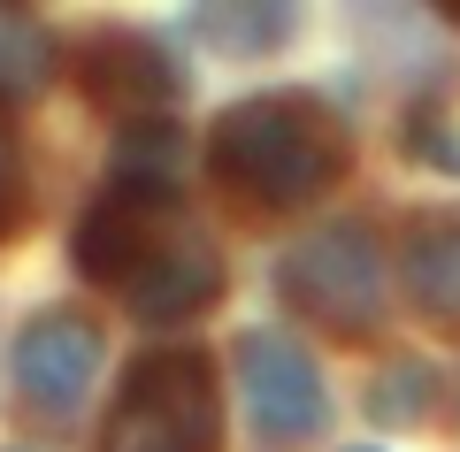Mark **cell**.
Listing matches in <instances>:
<instances>
[{"mask_svg": "<svg viewBox=\"0 0 460 452\" xmlns=\"http://www.w3.org/2000/svg\"><path fill=\"white\" fill-rule=\"evenodd\" d=\"M223 445V406L199 353H146L108 414L100 452H215Z\"/></svg>", "mask_w": 460, "mask_h": 452, "instance_id": "obj_2", "label": "cell"}, {"mask_svg": "<svg viewBox=\"0 0 460 452\" xmlns=\"http://www.w3.org/2000/svg\"><path fill=\"white\" fill-rule=\"evenodd\" d=\"M284 299L338 338H368L384 315V245L368 223H330L284 261Z\"/></svg>", "mask_w": 460, "mask_h": 452, "instance_id": "obj_3", "label": "cell"}, {"mask_svg": "<svg viewBox=\"0 0 460 452\" xmlns=\"http://www.w3.org/2000/svg\"><path fill=\"white\" fill-rule=\"evenodd\" d=\"M414 399H422V368H414V360H407L392 391L376 384V399H368V414H376V421H399V414H414Z\"/></svg>", "mask_w": 460, "mask_h": 452, "instance_id": "obj_13", "label": "cell"}, {"mask_svg": "<svg viewBox=\"0 0 460 452\" xmlns=\"http://www.w3.org/2000/svg\"><path fill=\"white\" fill-rule=\"evenodd\" d=\"M77 84L93 108L108 115H154L177 100V69H169V54L154 47V39L138 31H93L77 47Z\"/></svg>", "mask_w": 460, "mask_h": 452, "instance_id": "obj_7", "label": "cell"}, {"mask_svg": "<svg viewBox=\"0 0 460 452\" xmlns=\"http://www.w3.org/2000/svg\"><path fill=\"white\" fill-rule=\"evenodd\" d=\"M453 16H460V0H453Z\"/></svg>", "mask_w": 460, "mask_h": 452, "instance_id": "obj_14", "label": "cell"}, {"mask_svg": "<svg viewBox=\"0 0 460 452\" xmlns=\"http://www.w3.org/2000/svg\"><path fill=\"white\" fill-rule=\"evenodd\" d=\"M407 291L438 330H460V208H429L407 223Z\"/></svg>", "mask_w": 460, "mask_h": 452, "instance_id": "obj_9", "label": "cell"}, {"mask_svg": "<svg viewBox=\"0 0 460 452\" xmlns=\"http://www.w3.org/2000/svg\"><path fill=\"white\" fill-rule=\"evenodd\" d=\"M345 162H353V138L314 93L238 100L208 138V169L253 208H307L345 177Z\"/></svg>", "mask_w": 460, "mask_h": 452, "instance_id": "obj_1", "label": "cell"}, {"mask_svg": "<svg viewBox=\"0 0 460 452\" xmlns=\"http://www.w3.org/2000/svg\"><path fill=\"white\" fill-rule=\"evenodd\" d=\"M199 39L208 47H223V54H261V47H284L292 39V8H208L199 16Z\"/></svg>", "mask_w": 460, "mask_h": 452, "instance_id": "obj_11", "label": "cell"}, {"mask_svg": "<svg viewBox=\"0 0 460 452\" xmlns=\"http://www.w3.org/2000/svg\"><path fill=\"white\" fill-rule=\"evenodd\" d=\"M23 223V162H16V138L0 130V238Z\"/></svg>", "mask_w": 460, "mask_h": 452, "instance_id": "obj_12", "label": "cell"}, {"mask_svg": "<svg viewBox=\"0 0 460 452\" xmlns=\"http://www.w3.org/2000/svg\"><path fill=\"white\" fill-rule=\"evenodd\" d=\"M238 376H246V406L269 437H314L330 414V391L314 376L307 345L284 330H246L238 338Z\"/></svg>", "mask_w": 460, "mask_h": 452, "instance_id": "obj_5", "label": "cell"}, {"mask_svg": "<svg viewBox=\"0 0 460 452\" xmlns=\"http://www.w3.org/2000/svg\"><path fill=\"white\" fill-rule=\"evenodd\" d=\"M123 299H131L138 323H184V315H199V307L223 299V253H215L199 230H177V238L123 284Z\"/></svg>", "mask_w": 460, "mask_h": 452, "instance_id": "obj_8", "label": "cell"}, {"mask_svg": "<svg viewBox=\"0 0 460 452\" xmlns=\"http://www.w3.org/2000/svg\"><path fill=\"white\" fill-rule=\"evenodd\" d=\"M361 452H376V445H361Z\"/></svg>", "mask_w": 460, "mask_h": 452, "instance_id": "obj_15", "label": "cell"}, {"mask_svg": "<svg viewBox=\"0 0 460 452\" xmlns=\"http://www.w3.org/2000/svg\"><path fill=\"white\" fill-rule=\"evenodd\" d=\"M177 230H184L177 223V199H169L162 184H108L100 208L77 223V269L93 276V284L123 291L169 238H177Z\"/></svg>", "mask_w": 460, "mask_h": 452, "instance_id": "obj_4", "label": "cell"}, {"mask_svg": "<svg viewBox=\"0 0 460 452\" xmlns=\"http://www.w3.org/2000/svg\"><path fill=\"white\" fill-rule=\"evenodd\" d=\"M47 77H54V39H47V23L0 8V100H31Z\"/></svg>", "mask_w": 460, "mask_h": 452, "instance_id": "obj_10", "label": "cell"}, {"mask_svg": "<svg viewBox=\"0 0 460 452\" xmlns=\"http://www.w3.org/2000/svg\"><path fill=\"white\" fill-rule=\"evenodd\" d=\"M100 353H108V345H100V330L84 323V315L47 307V315H31L23 338H16V391L39 414H77L84 391H93V376H100Z\"/></svg>", "mask_w": 460, "mask_h": 452, "instance_id": "obj_6", "label": "cell"}]
</instances>
